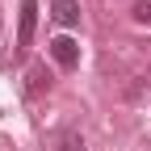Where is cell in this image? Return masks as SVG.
<instances>
[{
    "mask_svg": "<svg viewBox=\"0 0 151 151\" xmlns=\"http://www.w3.org/2000/svg\"><path fill=\"white\" fill-rule=\"evenodd\" d=\"M34 29H38V0H21V21H17V46L21 50H29Z\"/></svg>",
    "mask_w": 151,
    "mask_h": 151,
    "instance_id": "obj_2",
    "label": "cell"
},
{
    "mask_svg": "<svg viewBox=\"0 0 151 151\" xmlns=\"http://www.w3.org/2000/svg\"><path fill=\"white\" fill-rule=\"evenodd\" d=\"M50 17H55L63 29L80 25V0H55V4H50Z\"/></svg>",
    "mask_w": 151,
    "mask_h": 151,
    "instance_id": "obj_3",
    "label": "cell"
},
{
    "mask_svg": "<svg viewBox=\"0 0 151 151\" xmlns=\"http://www.w3.org/2000/svg\"><path fill=\"white\" fill-rule=\"evenodd\" d=\"M25 88H29V97H38V92H42V88H50V71L42 67V63H38V67H29V76H25Z\"/></svg>",
    "mask_w": 151,
    "mask_h": 151,
    "instance_id": "obj_4",
    "label": "cell"
},
{
    "mask_svg": "<svg viewBox=\"0 0 151 151\" xmlns=\"http://www.w3.org/2000/svg\"><path fill=\"white\" fill-rule=\"evenodd\" d=\"M50 59L59 63V67H80V42L67 38V34L50 38Z\"/></svg>",
    "mask_w": 151,
    "mask_h": 151,
    "instance_id": "obj_1",
    "label": "cell"
},
{
    "mask_svg": "<svg viewBox=\"0 0 151 151\" xmlns=\"http://www.w3.org/2000/svg\"><path fill=\"white\" fill-rule=\"evenodd\" d=\"M59 151H84V134H80V130H63V134H59Z\"/></svg>",
    "mask_w": 151,
    "mask_h": 151,
    "instance_id": "obj_5",
    "label": "cell"
},
{
    "mask_svg": "<svg viewBox=\"0 0 151 151\" xmlns=\"http://www.w3.org/2000/svg\"><path fill=\"white\" fill-rule=\"evenodd\" d=\"M134 21L139 25H151V0H134Z\"/></svg>",
    "mask_w": 151,
    "mask_h": 151,
    "instance_id": "obj_6",
    "label": "cell"
}]
</instances>
